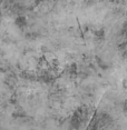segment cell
I'll return each mask as SVG.
<instances>
[{
	"label": "cell",
	"mask_w": 127,
	"mask_h": 130,
	"mask_svg": "<svg viewBox=\"0 0 127 130\" xmlns=\"http://www.w3.org/2000/svg\"><path fill=\"white\" fill-rule=\"evenodd\" d=\"M16 25L18 26L19 28H23L26 25H27V19H26V17H23V16L17 17V19H16Z\"/></svg>",
	"instance_id": "obj_1"
}]
</instances>
